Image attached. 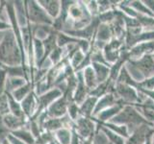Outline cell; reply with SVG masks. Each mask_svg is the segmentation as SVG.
Segmentation results:
<instances>
[{
    "mask_svg": "<svg viewBox=\"0 0 154 144\" xmlns=\"http://www.w3.org/2000/svg\"><path fill=\"white\" fill-rule=\"evenodd\" d=\"M0 65L23 67V58L14 32L7 31L0 42Z\"/></svg>",
    "mask_w": 154,
    "mask_h": 144,
    "instance_id": "6da1fadb",
    "label": "cell"
},
{
    "mask_svg": "<svg viewBox=\"0 0 154 144\" xmlns=\"http://www.w3.org/2000/svg\"><path fill=\"white\" fill-rule=\"evenodd\" d=\"M110 122L123 125L128 129L130 134L133 133L135 130L138 129L140 126H142V125H150L144 120L141 113L138 112L136 107L132 105H124L122 110Z\"/></svg>",
    "mask_w": 154,
    "mask_h": 144,
    "instance_id": "7a4b0ae2",
    "label": "cell"
},
{
    "mask_svg": "<svg viewBox=\"0 0 154 144\" xmlns=\"http://www.w3.org/2000/svg\"><path fill=\"white\" fill-rule=\"evenodd\" d=\"M26 12L28 21L32 25H53V19L45 13L42 7L38 4V0L26 1Z\"/></svg>",
    "mask_w": 154,
    "mask_h": 144,
    "instance_id": "3957f363",
    "label": "cell"
},
{
    "mask_svg": "<svg viewBox=\"0 0 154 144\" xmlns=\"http://www.w3.org/2000/svg\"><path fill=\"white\" fill-rule=\"evenodd\" d=\"M113 93L119 103L123 105H136L140 103V95L137 88L125 84L115 83Z\"/></svg>",
    "mask_w": 154,
    "mask_h": 144,
    "instance_id": "277c9868",
    "label": "cell"
},
{
    "mask_svg": "<svg viewBox=\"0 0 154 144\" xmlns=\"http://www.w3.org/2000/svg\"><path fill=\"white\" fill-rule=\"evenodd\" d=\"M73 131L81 139H91L97 131V123L93 117L81 116L74 121Z\"/></svg>",
    "mask_w": 154,
    "mask_h": 144,
    "instance_id": "5b68a950",
    "label": "cell"
},
{
    "mask_svg": "<svg viewBox=\"0 0 154 144\" xmlns=\"http://www.w3.org/2000/svg\"><path fill=\"white\" fill-rule=\"evenodd\" d=\"M62 95H63L62 90H60L58 88H52L45 93H42L41 95H37L38 110H37L36 115L32 119L38 117L40 114L45 112L48 109V107H49V106L54 102V101H56L58 98H60Z\"/></svg>",
    "mask_w": 154,
    "mask_h": 144,
    "instance_id": "8992f818",
    "label": "cell"
},
{
    "mask_svg": "<svg viewBox=\"0 0 154 144\" xmlns=\"http://www.w3.org/2000/svg\"><path fill=\"white\" fill-rule=\"evenodd\" d=\"M70 102H72V100L67 97L66 95L63 94L60 98L54 101L45 110L47 117L61 118L66 116V115H67V109H69V105Z\"/></svg>",
    "mask_w": 154,
    "mask_h": 144,
    "instance_id": "52a82bcc",
    "label": "cell"
},
{
    "mask_svg": "<svg viewBox=\"0 0 154 144\" xmlns=\"http://www.w3.org/2000/svg\"><path fill=\"white\" fill-rule=\"evenodd\" d=\"M129 61L136 67L143 80L154 76V60L152 59L151 55H146L138 60Z\"/></svg>",
    "mask_w": 154,
    "mask_h": 144,
    "instance_id": "ba28073f",
    "label": "cell"
},
{
    "mask_svg": "<svg viewBox=\"0 0 154 144\" xmlns=\"http://www.w3.org/2000/svg\"><path fill=\"white\" fill-rule=\"evenodd\" d=\"M152 126L144 124L136 129L133 133L130 134L128 138H126L125 144H144L146 139L151 136Z\"/></svg>",
    "mask_w": 154,
    "mask_h": 144,
    "instance_id": "9c48e42d",
    "label": "cell"
},
{
    "mask_svg": "<svg viewBox=\"0 0 154 144\" xmlns=\"http://www.w3.org/2000/svg\"><path fill=\"white\" fill-rule=\"evenodd\" d=\"M154 53V40L140 42L129 49V60H138L146 55H152Z\"/></svg>",
    "mask_w": 154,
    "mask_h": 144,
    "instance_id": "30bf717a",
    "label": "cell"
},
{
    "mask_svg": "<svg viewBox=\"0 0 154 144\" xmlns=\"http://www.w3.org/2000/svg\"><path fill=\"white\" fill-rule=\"evenodd\" d=\"M76 77H77V85H76L75 90L73 92V95H72V101L79 106L83 103L85 99L90 95L91 91L88 88H87V86L84 83L81 71L76 72Z\"/></svg>",
    "mask_w": 154,
    "mask_h": 144,
    "instance_id": "8fae6325",
    "label": "cell"
},
{
    "mask_svg": "<svg viewBox=\"0 0 154 144\" xmlns=\"http://www.w3.org/2000/svg\"><path fill=\"white\" fill-rule=\"evenodd\" d=\"M20 105L23 113L27 119H32L35 116L38 110V99L35 90H33L26 98H24L20 102Z\"/></svg>",
    "mask_w": 154,
    "mask_h": 144,
    "instance_id": "7c38bea8",
    "label": "cell"
},
{
    "mask_svg": "<svg viewBox=\"0 0 154 144\" xmlns=\"http://www.w3.org/2000/svg\"><path fill=\"white\" fill-rule=\"evenodd\" d=\"M28 121L29 119L25 117H18L10 112L3 115V122L10 133L26 127L28 125Z\"/></svg>",
    "mask_w": 154,
    "mask_h": 144,
    "instance_id": "4fadbf2b",
    "label": "cell"
},
{
    "mask_svg": "<svg viewBox=\"0 0 154 144\" xmlns=\"http://www.w3.org/2000/svg\"><path fill=\"white\" fill-rule=\"evenodd\" d=\"M123 104L122 103H117L113 105L112 107H110L108 109H106L104 110H102L101 112H99L97 115H95L94 116V120L97 123V124H101V123H107V122H110L111 120H112L116 115H117L122 109L123 108Z\"/></svg>",
    "mask_w": 154,
    "mask_h": 144,
    "instance_id": "5bb4252c",
    "label": "cell"
},
{
    "mask_svg": "<svg viewBox=\"0 0 154 144\" xmlns=\"http://www.w3.org/2000/svg\"><path fill=\"white\" fill-rule=\"evenodd\" d=\"M38 2L53 20L60 16L62 10V2L60 0H38Z\"/></svg>",
    "mask_w": 154,
    "mask_h": 144,
    "instance_id": "9a60e30c",
    "label": "cell"
},
{
    "mask_svg": "<svg viewBox=\"0 0 154 144\" xmlns=\"http://www.w3.org/2000/svg\"><path fill=\"white\" fill-rule=\"evenodd\" d=\"M117 103H119V101L117 100V98H116V96L114 95L113 92L107 93L103 96H101L100 98H98L97 103H96L95 110H94V116L97 115L99 112H102V110L112 107L113 105L117 104Z\"/></svg>",
    "mask_w": 154,
    "mask_h": 144,
    "instance_id": "2e32d148",
    "label": "cell"
},
{
    "mask_svg": "<svg viewBox=\"0 0 154 144\" xmlns=\"http://www.w3.org/2000/svg\"><path fill=\"white\" fill-rule=\"evenodd\" d=\"M98 98L94 97V96L89 95L88 97L85 99V101L81 105H79V110L81 116L84 117H94V112L95 110V106L97 103Z\"/></svg>",
    "mask_w": 154,
    "mask_h": 144,
    "instance_id": "e0dca14e",
    "label": "cell"
},
{
    "mask_svg": "<svg viewBox=\"0 0 154 144\" xmlns=\"http://www.w3.org/2000/svg\"><path fill=\"white\" fill-rule=\"evenodd\" d=\"M91 65L94 68L98 84L105 83V82H107L110 79V73H111L110 65L103 64H96V62H93Z\"/></svg>",
    "mask_w": 154,
    "mask_h": 144,
    "instance_id": "ac0fdd59",
    "label": "cell"
},
{
    "mask_svg": "<svg viewBox=\"0 0 154 144\" xmlns=\"http://www.w3.org/2000/svg\"><path fill=\"white\" fill-rule=\"evenodd\" d=\"M81 72H82V77H83L84 83L87 86V88L90 89V91L94 90L99 85L97 79H96L94 68L91 67V65H89L85 67L83 70H81Z\"/></svg>",
    "mask_w": 154,
    "mask_h": 144,
    "instance_id": "d6986e66",
    "label": "cell"
},
{
    "mask_svg": "<svg viewBox=\"0 0 154 144\" xmlns=\"http://www.w3.org/2000/svg\"><path fill=\"white\" fill-rule=\"evenodd\" d=\"M86 55L87 54H86L85 52H83L80 49V48H78V49H76L69 56V59H67L69 65L71 66V68L73 69L75 72L79 71L82 64H83L85 59H86Z\"/></svg>",
    "mask_w": 154,
    "mask_h": 144,
    "instance_id": "ffe728a7",
    "label": "cell"
},
{
    "mask_svg": "<svg viewBox=\"0 0 154 144\" xmlns=\"http://www.w3.org/2000/svg\"><path fill=\"white\" fill-rule=\"evenodd\" d=\"M10 134H11L13 136L17 138L18 140H20L26 144H36V138L30 132V130L27 128V126L22 129L17 130V131L12 132Z\"/></svg>",
    "mask_w": 154,
    "mask_h": 144,
    "instance_id": "44dd1931",
    "label": "cell"
},
{
    "mask_svg": "<svg viewBox=\"0 0 154 144\" xmlns=\"http://www.w3.org/2000/svg\"><path fill=\"white\" fill-rule=\"evenodd\" d=\"M54 139L58 144H70L73 131L70 128H62L54 134Z\"/></svg>",
    "mask_w": 154,
    "mask_h": 144,
    "instance_id": "7402d4cb",
    "label": "cell"
},
{
    "mask_svg": "<svg viewBox=\"0 0 154 144\" xmlns=\"http://www.w3.org/2000/svg\"><path fill=\"white\" fill-rule=\"evenodd\" d=\"M34 88H35L34 85L31 83V82H28L26 85H24L23 86H21V88L14 90L11 94H12L13 97L17 101V102L20 103L24 98H26L27 96L32 92V91L34 90Z\"/></svg>",
    "mask_w": 154,
    "mask_h": 144,
    "instance_id": "603a6c76",
    "label": "cell"
},
{
    "mask_svg": "<svg viewBox=\"0 0 154 144\" xmlns=\"http://www.w3.org/2000/svg\"><path fill=\"white\" fill-rule=\"evenodd\" d=\"M28 82L29 81L23 78V77H8L6 84V92L12 93L14 90L21 88L24 85H26Z\"/></svg>",
    "mask_w": 154,
    "mask_h": 144,
    "instance_id": "cb8c5ba5",
    "label": "cell"
},
{
    "mask_svg": "<svg viewBox=\"0 0 154 144\" xmlns=\"http://www.w3.org/2000/svg\"><path fill=\"white\" fill-rule=\"evenodd\" d=\"M99 126H102L106 129L110 130L116 134H118L119 136H122L124 138H128V136H130V133L128 131V129L123 126V125H119V124H116L113 122H107V123H101V124H97Z\"/></svg>",
    "mask_w": 154,
    "mask_h": 144,
    "instance_id": "d4e9b609",
    "label": "cell"
},
{
    "mask_svg": "<svg viewBox=\"0 0 154 144\" xmlns=\"http://www.w3.org/2000/svg\"><path fill=\"white\" fill-rule=\"evenodd\" d=\"M6 94H7V97H8L10 113H12L14 115H16V116H18V117H25V115H24V113H23V110L21 109L20 103L17 102V101L13 97L11 93L6 92Z\"/></svg>",
    "mask_w": 154,
    "mask_h": 144,
    "instance_id": "484cf974",
    "label": "cell"
},
{
    "mask_svg": "<svg viewBox=\"0 0 154 144\" xmlns=\"http://www.w3.org/2000/svg\"><path fill=\"white\" fill-rule=\"evenodd\" d=\"M129 5H130V7H131L138 14L154 17L153 14L148 10V8L146 6V5H144L143 1H141V0H133V1L129 2Z\"/></svg>",
    "mask_w": 154,
    "mask_h": 144,
    "instance_id": "4316f807",
    "label": "cell"
},
{
    "mask_svg": "<svg viewBox=\"0 0 154 144\" xmlns=\"http://www.w3.org/2000/svg\"><path fill=\"white\" fill-rule=\"evenodd\" d=\"M97 127L104 133V134L106 136V137L108 138V140L112 143V144H125V141H126V138H124L122 136H119L118 134H116L110 130L106 129L102 126H99L97 125Z\"/></svg>",
    "mask_w": 154,
    "mask_h": 144,
    "instance_id": "83f0119b",
    "label": "cell"
},
{
    "mask_svg": "<svg viewBox=\"0 0 154 144\" xmlns=\"http://www.w3.org/2000/svg\"><path fill=\"white\" fill-rule=\"evenodd\" d=\"M48 59L50 60L51 64L53 65H56L58 64L59 62H61L63 60L66 59V50H65V47H60V46H57L54 50H53Z\"/></svg>",
    "mask_w": 154,
    "mask_h": 144,
    "instance_id": "f1b7e54d",
    "label": "cell"
},
{
    "mask_svg": "<svg viewBox=\"0 0 154 144\" xmlns=\"http://www.w3.org/2000/svg\"><path fill=\"white\" fill-rule=\"evenodd\" d=\"M67 116H69L73 122L76 121L79 117H81L79 106L75 104L73 101L70 102L69 105V109H67Z\"/></svg>",
    "mask_w": 154,
    "mask_h": 144,
    "instance_id": "f546056e",
    "label": "cell"
},
{
    "mask_svg": "<svg viewBox=\"0 0 154 144\" xmlns=\"http://www.w3.org/2000/svg\"><path fill=\"white\" fill-rule=\"evenodd\" d=\"M93 144H112L106 137L104 133L97 127V131L93 137Z\"/></svg>",
    "mask_w": 154,
    "mask_h": 144,
    "instance_id": "4dcf8cb0",
    "label": "cell"
},
{
    "mask_svg": "<svg viewBox=\"0 0 154 144\" xmlns=\"http://www.w3.org/2000/svg\"><path fill=\"white\" fill-rule=\"evenodd\" d=\"M8 74L6 70L0 65V95L6 92V84H7Z\"/></svg>",
    "mask_w": 154,
    "mask_h": 144,
    "instance_id": "1f68e13d",
    "label": "cell"
},
{
    "mask_svg": "<svg viewBox=\"0 0 154 144\" xmlns=\"http://www.w3.org/2000/svg\"><path fill=\"white\" fill-rule=\"evenodd\" d=\"M10 112L9 110V104H8V97L7 94L4 93L0 95V114L5 115Z\"/></svg>",
    "mask_w": 154,
    "mask_h": 144,
    "instance_id": "d6a6232c",
    "label": "cell"
},
{
    "mask_svg": "<svg viewBox=\"0 0 154 144\" xmlns=\"http://www.w3.org/2000/svg\"><path fill=\"white\" fill-rule=\"evenodd\" d=\"M10 134L9 130L6 128L5 124L3 122V116L0 114V143L4 141L5 139H7Z\"/></svg>",
    "mask_w": 154,
    "mask_h": 144,
    "instance_id": "836d02e7",
    "label": "cell"
},
{
    "mask_svg": "<svg viewBox=\"0 0 154 144\" xmlns=\"http://www.w3.org/2000/svg\"><path fill=\"white\" fill-rule=\"evenodd\" d=\"M143 3L148 8V10L150 11V13L154 16V0H144Z\"/></svg>",
    "mask_w": 154,
    "mask_h": 144,
    "instance_id": "e575fe53",
    "label": "cell"
},
{
    "mask_svg": "<svg viewBox=\"0 0 154 144\" xmlns=\"http://www.w3.org/2000/svg\"><path fill=\"white\" fill-rule=\"evenodd\" d=\"M8 140L10 141V143L11 144H26V143H24L20 140H18L17 138H16L14 136H13L11 134H9V136H8Z\"/></svg>",
    "mask_w": 154,
    "mask_h": 144,
    "instance_id": "d590c367",
    "label": "cell"
},
{
    "mask_svg": "<svg viewBox=\"0 0 154 144\" xmlns=\"http://www.w3.org/2000/svg\"><path fill=\"white\" fill-rule=\"evenodd\" d=\"M72 131H73V130H72ZM70 144H81V138L78 136V134L74 131H73V134H72V139H71Z\"/></svg>",
    "mask_w": 154,
    "mask_h": 144,
    "instance_id": "8d00e7d4",
    "label": "cell"
},
{
    "mask_svg": "<svg viewBox=\"0 0 154 144\" xmlns=\"http://www.w3.org/2000/svg\"><path fill=\"white\" fill-rule=\"evenodd\" d=\"M150 140H151V144H154V124L152 125V132H151V136H150Z\"/></svg>",
    "mask_w": 154,
    "mask_h": 144,
    "instance_id": "74e56055",
    "label": "cell"
},
{
    "mask_svg": "<svg viewBox=\"0 0 154 144\" xmlns=\"http://www.w3.org/2000/svg\"><path fill=\"white\" fill-rule=\"evenodd\" d=\"M0 144H11V143H10V141L8 140V138H7V139H5L4 141H2Z\"/></svg>",
    "mask_w": 154,
    "mask_h": 144,
    "instance_id": "f35d334b",
    "label": "cell"
},
{
    "mask_svg": "<svg viewBox=\"0 0 154 144\" xmlns=\"http://www.w3.org/2000/svg\"><path fill=\"white\" fill-rule=\"evenodd\" d=\"M144 144H151V140H150V136H149L147 139H146V143Z\"/></svg>",
    "mask_w": 154,
    "mask_h": 144,
    "instance_id": "ab89813d",
    "label": "cell"
},
{
    "mask_svg": "<svg viewBox=\"0 0 154 144\" xmlns=\"http://www.w3.org/2000/svg\"><path fill=\"white\" fill-rule=\"evenodd\" d=\"M48 144H58L56 141H55V139H54V140H52L51 142H49V143H48Z\"/></svg>",
    "mask_w": 154,
    "mask_h": 144,
    "instance_id": "60d3db41",
    "label": "cell"
},
{
    "mask_svg": "<svg viewBox=\"0 0 154 144\" xmlns=\"http://www.w3.org/2000/svg\"><path fill=\"white\" fill-rule=\"evenodd\" d=\"M151 57H152V59H153V60H154V53H153V54H152V55H151Z\"/></svg>",
    "mask_w": 154,
    "mask_h": 144,
    "instance_id": "b9f144b4",
    "label": "cell"
}]
</instances>
